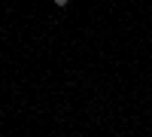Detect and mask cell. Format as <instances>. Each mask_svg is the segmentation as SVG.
Masks as SVG:
<instances>
[{"label": "cell", "mask_w": 152, "mask_h": 137, "mask_svg": "<svg viewBox=\"0 0 152 137\" xmlns=\"http://www.w3.org/2000/svg\"><path fill=\"white\" fill-rule=\"evenodd\" d=\"M70 3V0H55V6H67Z\"/></svg>", "instance_id": "obj_1"}]
</instances>
